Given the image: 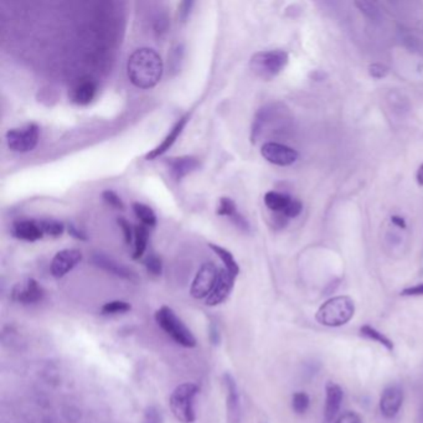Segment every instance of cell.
I'll return each instance as SVG.
<instances>
[{
	"label": "cell",
	"mask_w": 423,
	"mask_h": 423,
	"mask_svg": "<svg viewBox=\"0 0 423 423\" xmlns=\"http://www.w3.org/2000/svg\"><path fill=\"white\" fill-rule=\"evenodd\" d=\"M230 219L231 221L234 222V225H235L237 229L245 231V232H249V231H250V224L246 220V217L244 216V215H241L240 212H236L235 215L230 217Z\"/></svg>",
	"instance_id": "37"
},
{
	"label": "cell",
	"mask_w": 423,
	"mask_h": 423,
	"mask_svg": "<svg viewBox=\"0 0 423 423\" xmlns=\"http://www.w3.org/2000/svg\"><path fill=\"white\" fill-rule=\"evenodd\" d=\"M224 385L226 389L227 423H241L242 409H241L240 394H239L235 377L231 375L230 372H226L224 375Z\"/></svg>",
	"instance_id": "9"
},
{
	"label": "cell",
	"mask_w": 423,
	"mask_h": 423,
	"mask_svg": "<svg viewBox=\"0 0 423 423\" xmlns=\"http://www.w3.org/2000/svg\"><path fill=\"white\" fill-rule=\"evenodd\" d=\"M369 75L376 80L385 78L389 75V68H386L382 63H372L369 66Z\"/></svg>",
	"instance_id": "36"
},
{
	"label": "cell",
	"mask_w": 423,
	"mask_h": 423,
	"mask_svg": "<svg viewBox=\"0 0 423 423\" xmlns=\"http://www.w3.org/2000/svg\"><path fill=\"white\" fill-rule=\"evenodd\" d=\"M132 209H133L137 219H140L142 225H145L148 229L157 226V215L152 207L142 204V202H133Z\"/></svg>",
	"instance_id": "23"
},
{
	"label": "cell",
	"mask_w": 423,
	"mask_h": 423,
	"mask_svg": "<svg viewBox=\"0 0 423 423\" xmlns=\"http://www.w3.org/2000/svg\"><path fill=\"white\" fill-rule=\"evenodd\" d=\"M209 247L220 257V260L222 261V263L225 266L224 268L226 269L227 272H230L235 277L240 274V266L236 262L235 257L232 256L230 251H227L226 249H224L221 246L215 245V244H209Z\"/></svg>",
	"instance_id": "21"
},
{
	"label": "cell",
	"mask_w": 423,
	"mask_h": 423,
	"mask_svg": "<svg viewBox=\"0 0 423 423\" xmlns=\"http://www.w3.org/2000/svg\"><path fill=\"white\" fill-rule=\"evenodd\" d=\"M309 404H310V399L308 396L307 392L303 391H299L293 395V399H292V407L296 414H302L304 412H307V409H309Z\"/></svg>",
	"instance_id": "29"
},
{
	"label": "cell",
	"mask_w": 423,
	"mask_h": 423,
	"mask_svg": "<svg viewBox=\"0 0 423 423\" xmlns=\"http://www.w3.org/2000/svg\"><path fill=\"white\" fill-rule=\"evenodd\" d=\"M404 402V392L400 386L392 385L384 390L380 399V411L386 419H394Z\"/></svg>",
	"instance_id": "13"
},
{
	"label": "cell",
	"mask_w": 423,
	"mask_h": 423,
	"mask_svg": "<svg viewBox=\"0 0 423 423\" xmlns=\"http://www.w3.org/2000/svg\"><path fill=\"white\" fill-rule=\"evenodd\" d=\"M38 224H40V227H41L43 234L51 236V237H58V236L63 235V231H65L63 222L53 220V219L38 220Z\"/></svg>",
	"instance_id": "27"
},
{
	"label": "cell",
	"mask_w": 423,
	"mask_h": 423,
	"mask_svg": "<svg viewBox=\"0 0 423 423\" xmlns=\"http://www.w3.org/2000/svg\"><path fill=\"white\" fill-rule=\"evenodd\" d=\"M92 262L97 267H100V268L107 271L110 273L115 274V276L120 277V278L130 279V281H135L137 279V276H135L133 271H130L128 267L115 262V260H112L111 257H108V256L96 254V255H93V257H92Z\"/></svg>",
	"instance_id": "19"
},
{
	"label": "cell",
	"mask_w": 423,
	"mask_h": 423,
	"mask_svg": "<svg viewBox=\"0 0 423 423\" xmlns=\"http://www.w3.org/2000/svg\"><path fill=\"white\" fill-rule=\"evenodd\" d=\"M355 5L357 6V9L360 10V13L365 15L366 18L372 23L380 24L381 21H382V13H381L380 8L375 3L361 0V1H356Z\"/></svg>",
	"instance_id": "25"
},
{
	"label": "cell",
	"mask_w": 423,
	"mask_h": 423,
	"mask_svg": "<svg viewBox=\"0 0 423 423\" xmlns=\"http://www.w3.org/2000/svg\"><path fill=\"white\" fill-rule=\"evenodd\" d=\"M163 71V60L153 48H138L128 58L127 73L130 82L142 90L157 86L162 80Z\"/></svg>",
	"instance_id": "1"
},
{
	"label": "cell",
	"mask_w": 423,
	"mask_h": 423,
	"mask_svg": "<svg viewBox=\"0 0 423 423\" xmlns=\"http://www.w3.org/2000/svg\"><path fill=\"white\" fill-rule=\"evenodd\" d=\"M11 234L16 239L26 242H35L41 240L43 234L38 220H19L15 221L11 227Z\"/></svg>",
	"instance_id": "17"
},
{
	"label": "cell",
	"mask_w": 423,
	"mask_h": 423,
	"mask_svg": "<svg viewBox=\"0 0 423 423\" xmlns=\"http://www.w3.org/2000/svg\"><path fill=\"white\" fill-rule=\"evenodd\" d=\"M117 224L120 225V229H122V232H123V236H125V241L127 244H130L133 239H135V229H132V225H130V222L125 219V217H118L117 219Z\"/></svg>",
	"instance_id": "34"
},
{
	"label": "cell",
	"mask_w": 423,
	"mask_h": 423,
	"mask_svg": "<svg viewBox=\"0 0 423 423\" xmlns=\"http://www.w3.org/2000/svg\"><path fill=\"white\" fill-rule=\"evenodd\" d=\"M302 212H303V204L299 202L298 199H293L288 209L284 212V216L287 217L288 220L289 219H296L302 214Z\"/></svg>",
	"instance_id": "35"
},
{
	"label": "cell",
	"mask_w": 423,
	"mask_h": 423,
	"mask_svg": "<svg viewBox=\"0 0 423 423\" xmlns=\"http://www.w3.org/2000/svg\"><path fill=\"white\" fill-rule=\"evenodd\" d=\"M102 197H103V200H105L107 205H110V207L117 209V210H125V204L122 202L120 195L113 190H110V189L105 190V192H102Z\"/></svg>",
	"instance_id": "32"
},
{
	"label": "cell",
	"mask_w": 423,
	"mask_h": 423,
	"mask_svg": "<svg viewBox=\"0 0 423 423\" xmlns=\"http://www.w3.org/2000/svg\"><path fill=\"white\" fill-rule=\"evenodd\" d=\"M82 261V254L78 250H63L58 252L53 258L50 271L53 277L63 278L68 272H71Z\"/></svg>",
	"instance_id": "10"
},
{
	"label": "cell",
	"mask_w": 423,
	"mask_h": 423,
	"mask_svg": "<svg viewBox=\"0 0 423 423\" xmlns=\"http://www.w3.org/2000/svg\"><path fill=\"white\" fill-rule=\"evenodd\" d=\"M199 392L197 385L192 382L179 385L175 387L169 400L174 417L182 423H194L197 419L194 409V399Z\"/></svg>",
	"instance_id": "5"
},
{
	"label": "cell",
	"mask_w": 423,
	"mask_h": 423,
	"mask_svg": "<svg viewBox=\"0 0 423 423\" xmlns=\"http://www.w3.org/2000/svg\"><path fill=\"white\" fill-rule=\"evenodd\" d=\"M189 120V115H184L182 117L180 120L175 123L172 130L169 132V135L164 138L163 142L158 145V147H155L154 150H150V153L145 155V159L147 160H155V159H158L159 157H162L163 154L167 153L172 147H173L174 143L177 142L180 135L183 133L184 128H185V125L188 123Z\"/></svg>",
	"instance_id": "15"
},
{
	"label": "cell",
	"mask_w": 423,
	"mask_h": 423,
	"mask_svg": "<svg viewBox=\"0 0 423 423\" xmlns=\"http://www.w3.org/2000/svg\"><path fill=\"white\" fill-rule=\"evenodd\" d=\"M237 212V207L232 199L230 197H221L219 202L216 214L220 216L232 217Z\"/></svg>",
	"instance_id": "30"
},
{
	"label": "cell",
	"mask_w": 423,
	"mask_h": 423,
	"mask_svg": "<svg viewBox=\"0 0 423 423\" xmlns=\"http://www.w3.org/2000/svg\"><path fill=\"white\" fill-rule=\"evenodd\" d=\"M391 224H392L394 226L399 227L401 230H406V229H407L406 220H404V217L399 216V215L391 216Z\"/></svg>",
	"instance_id": "42"
},
{
	"label": "cell",
	"mask_w": 423,
	"mask_h": 423,
	"mask_svg": "<svg viewBox=\"0 0 423 423\" xmlns=\"http://www.w3.org/2000/svg\"><path fill=\"white\" fill-rule=\"evenodd\" d=\"M404 297H423V283L416 284L412 287H407L401 292Z\"/></svg>",
	"instance_id": "39"
},
{
	"label": "cell",
	"mask_w": 423,
	"mask_h": 423,
	"mask_svg": "<svg viewBox=\"0 0 423 423\" xmlns=\"http://www.w3.org/2000/svg\"><path fill=\"white\" fill-rule=\"evenodd\" d=\"M45 296L43 287L35 279H26L23 283L16 284L11 297L13 301L21 304H35L41 302Z\"/></svg>",
	"instance_id": "11"
},
{
	"label": "cell",
	"mask_w": 423,
	"mask_h": 423,
	"mask_svg": "<svg viewBox=\"0 0 423 423\" xmlns=\"http://www.w3.org/2000/svg\"><path fill=\"white\" fill-rule=\"evenodd\" d=\"M416 180L419 187H423V163L419 165L417 169V173H416Z\"/></svg>",
	"instance_id": "43"
},
{
	"label": "cell",
	"mask_w": 423,
	"mask_h": 423,
	"mask_svg": "<svg viewBox=\"0 0 423 423\" xmlns=\"http://www.w3.org/2000/svg\"><path fill=\"white\" fill-rule=\"evenodd\" d=\"M289 55L284 50H267L256 53L250 60V68L255 76L269 81L278 76L288 65Z\"/></svg>",
	"instance_id": "4"
},
{
	"label": "cell",
	"mask_w": 423,
	"mask_h": 423,
	"mask_svg": "<svg viewBox=\"0 0 423 423\" xmlns=\"http://www.w3.org/2000/svg\"><path fill=\"white\" fill-rule=\"evenodd\" d=\"M417 422L423 423V406L422 407H421V409H419V419H417Z\"/></svg>",
	"instance_id": "44"
},
{
	"label": "cell",
	"mask_w": 423,
	"mask_h": 423,
	"mask_svg": "<svg viewBox=\"0 0 423 423\" xmlns=\"http://www.w3.org/2000/svg\"><path fill=\"white\" fill-rule=\"evenodd\" d=\"M192 6H194V1H182L179 5V19L182 21H187L189 18V15L192 13Z\"/></svg>",
	"instance_id": "38"
},
{
	"label": "cell",
	"mask_w": 423,
	"mask_h": 423,
	"mask_svg": "<svg viewBox=\"0 0 423 423\" xmlns=\"http://www.w3.org/2000/svg\"><path fill=\"white\" fill-rule=\"evenodd\" d=\"M387 102L392 108V111L397 115H404L409 111V103L407 98H404V95H401L400 92H390Z\"/></svg>",
	"instance_id": "26"
},
{
	"label": "cell",
	"mask_w": 423,
	"mask_h": 423,
	"mask_svg": "<svg viewBox=\"0 0 423 423\" xmlns=\"http://www.w3.org/2000/svg\"><path fill=\"white\" fill-rule=\"evenodd\" d=\"M130 309H132L130 304L125 301H112L101 308V313L103 315H115V314L130 312Z\"/></svg>",
	"instance_id": "28"
},
{
	"label": "cell",
	"mask_w": 423,
	"mask_h": 423,
	"mask_svg": "<svg viewBox=\"0 0 423 423\" xmlns=\"http://www.w3.org/2000/svg\"><path fill=\"white\" fill-rule=\"evenodd\" d=\"M325 392H327V399H325V409H324V421L325 423H330L335 419V416L340 409L344 392L339 385L332 381H329L325 386Z\"/></svg>",
	"instance_id": "16"
},
{
	"label": "cell",
	"mask_w": 423,
	"mask_h": 423,
	"mask_svg": "<svg viewBox=\"0 0 423 423\" xmlns=\"http://www.w3.org/2000/svg\"><path fill=\"white\" fill-rule=\"evenodd\" d=\"M167 164H168L169 172L172 174V177L179 182L200 167L199 159L195 157H189V155L179 157V158H170Z\"/></svg>",
	"instance_id": "18"
},
{
	"label": "cell",
	"mask_w": 423,
	"mask_h": 423,
	"mask_svg": "<svg viewBox=\"0 0 423 423\" xmlns=\"http://www.w3.org/2000/svg\"><path fill=\"white\" fill-rule=\"evenodd\" d=\"M293 199L294 197H289L288 194L284 192H266L265 205L273 214H281L284 216V212Z\"/></svg>",
	"instance_id": "20"
},
{
	"label": "cell",
	"mask_w": 423,
	"mask_h": 423,
	"mask_svg": "<svg viewBox=\"0 0 423 423\" xmlns=\"http://www.w3.org/2000/svg\"><path fill=\"white\" fill-rule=\"evenodd\" d=\"M236 277L232 276L230 272H227L226 269H220V274L217 278L216 286L215 288L212 289L210 296L205 299L207 306L209 307H216L222 302H225L229 296H230L234 286H235Z\"/></svg>",
	"instance_id": "12"
},
{
	"label": "cell",
	"mask_w": 423,
	"mask_h": 423,
	"mask_svg": "<svg viewBox=\"0 0 423 423\" xmlns=\"http://www.w3.org/2000/svg\"><path fill=\"white\" fill-rule=\"evenodd\" d=\"M360 333L362 337L370 339L372 342L379 343L380 345L385 346L389 351L394 350V343L390 340L389 338L384 335L382 333L379 332L377 329L374 327H371L369 324H365L360 328Z\"/></svg>",
	"instance_id": "24"
},
{
	"label": "cell",
	"mask_w": 423,
	"mask_h": 423,
	"mask_svg": "<svg viewBox=\"0 0 423 423\" xmlns=\"http://www.w3.org/2000/svg\"><path fill=\"white\" fill-rule=\"evenodd\" d=\"M97 95V83L91 77H83L73 85L70 100L77 106H88Z\"/></svg>",
	"instance_id": "14"
},
{
	"label": "cell",
	"mask_w": 423,
	"mask_h": 423,
	"mask_svg": "<svg viewBox=\"0 0 423 423\" xmlns=\"http://www.w3.org/2000/svg\"><path fill=\"white\" fill-rule=\"evenodd\" d=\"M335 423H362V419L356 412H346Z\"/></svg>",
	"instance_id": "40"
},
{
	"label": "cell",
	"mask_w": 423,
	"mask_h": 423,
	"mask_svg": "<svg viewBox=\"0 0 423 423\" xmlns=\"http://www.w3.org/2000/svg\"><path fill=\"white\" fill-rule=\"evenodd\" d=\"M68 234L73 236V237H75L76 240H87V236L85 235V234H83V232H82V231L80 230L78 227L73 225V224H71V225H68Z\"/></svg>",
	"instance_id": "41"
},
{
	"label": "cell",
	"mask_w": 423,
	"mask_h": 423,
	"mask_svg": "<svg viewBox=\"0 0 423 423\" xmlns=\"http://www.w3.org/2000/svg\"><path fill=\"white\" fill-rule=\"evenodd\" d=\"M40 130L38 125L29 123L21 128H14L6 132L8 148L16 153H28L38 145Z\"/></svg>",
	"instance_id": "6"
},
{
	"label": "cell",
	"mask_w": 423,
	"mask_h": 423,
	"mask_svg": "<svg viewBox=\"0 0 423 423\" xmlns=\"http://www.w3.org/2000/svg\"><path fill=\"white\" fill-rule=\"evenodd\" d=\"M143 423H163V414L157 406H148L145 411Z\"/></svg>",
	"instance_id": "33"
},
{
	"label": "cell",
	"mask_w": 423,
	"mask_h": 423,
	"mask_svg": "<svg viewBox=\"0 0 423 423\" xmlns=\"http://www.w3.org/2000/svg\"><path fill=\"white\" fill-rule=\"evenodd\" d=\"M261 154L268 163L278 167H289L296 163L299 158L297 150L277 142L265 143L261 148Z\"/></svg>",
	"instance_id": "8"
},
{
	"label": "cell",
	"mask_w": 423,
	"mask_h": 423,
	"mask_svg": "<svg viewBox=\"0 0 423 423\" xmlns=\"http://www.w3.org/2000/svg\"><path fill=\"white\" fill-rule=\"evenodd\" d=\"M355 314V303L348 296H339L334 298L328 299L318 309L315 319L319 324L325 327H342Z\"/></svg>",
	"instance_id": "2"
},
{
	"label": "cell",
	"mask_w": 423,
	"mask_h": 423,
	"mask_svg": "<svg viewBox=\"0 0 423 423\" xmlns=\"http://www.w3.org/2000/svg\"><path fill=\"white\" fill-rule=\"evenodd\" d=\"M150 239V231L145 225H137L135 227V252H133V260H140L145 255L147 246Z\"/></svg>",
	"instance_id": "22"
},
{
	"label": "cell",
	"mask_w": 423,
	"mask_h": 423,
	"mask_svg": "<svg viewBox=\"0 0 423 423\" xmlns=\"http://www.w3.org/2000/svg\"><path fill=\"white\" fill-rule=\"evenodd\" d=\"M219 274L220 268H217L216 265H214L212 262L204 263L192 281L190 288L192 297L195 299H207L216 286Z\"/></svg>",
	"instance_id": "7"
},
{
	"label": "cell",
	"mask_w": 423,
	"mask_h": 423,
	"mask_svg": "<svg viewBox=\"0 0 423 423\" xmlns=\"http://www.w3.org/2000/svg\"><path fill=\"white\" fill-rule=\"evenodd\" d=\"M145 267H147V271L150 272V274H153V276H160L162 272H163V263H162V260L159 258L158 256L154 255V254H150L145 261Z\"/></svg>",
	"instance_id": "31"
},
{
	"label": "cell",
	"mask_w": 423,
	"mask_h": 423,
	"mask_svg": "<svg viewBox=\"0 0 423 423\" xmlns=\"http://www.w3.org/2000/svg\"><path fill=\"white\" fill-rule=\"evenodd\" d=\"M155 322L174 342L184 348H194L197 345V339L192 330L189 329L183 320L177 315L172 308L163 306L155 312Z\"/></svg>",
	"instance_id": "3"
}]
</instances>
